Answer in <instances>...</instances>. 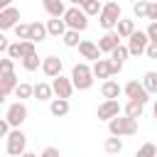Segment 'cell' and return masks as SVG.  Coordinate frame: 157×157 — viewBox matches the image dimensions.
Masks as SVG:
<instances>
[{
	"label": "cell",
	"instance_id": "obj_1",
	"mask_svg": "<svg viewBox=\"0 0 157 157\" xmlns=\"http://www.w3.org/2000/svg\"><path fill=\"white\" fill-rule=\"evenodd\" d=\"M71 86L78 88V91H88L93 86V74H91V66L88 64H74L71 69Z\"/></svg>",
	"mask_w": 157,
	"mask_h": 157
},
{
	"label": "cell",
	"instance_id": "obj_2",
	"mask_svg": "<svg viewBox=\"0 0 157 157\" xmlns=\"http://www.w3.org/2000/svg\"><path fill=\"white\" fill-rule=\"evenodd\" d=\"M108 130H110V137H123V135H135L137 132V120H132V118H113V120H108Z\"/></svg>",
	"mask_w": 157,
	"mask_h": 157
},
{
	"label": "cell",
	"instance_id": "obj_3",
	"mask_svg": "<svg viewBox=\"0 0 157 157\" xmlns=\"http://www.w3.org/2000/svg\"><path fill=\"white\" fill-rule=\"evenodd\" d=\"M118 20H120V5H118V2H105V5L101 7V12H98L101 27L110 32V29L118 25Z\"/></svg>",
	"mask_w": 157,
	"mask_h": 157
},
{
	"label": "cell",
	"instance_id": "obj_4",
	"mask_svg": "<svg viewBox=\"0 0 157 157\" xmlns=\"http://www.w3.org/2000/svg\"><path fill=\"white\" fill-rule=\"evenodd\" d=\"M64 25L69 27V29H74V32H83L86 27H88V17L74 5V7H66V12H64Z\"/></svg>",
	"mask_w": 157,
	"mask_h": 157
},
{
	"label": "cell",
	"instance_id": "obj_5",
	"mask_svg": "<svg viewBox=\"0 0 157 157\" xmlns=\"http://www.w3.org/2000/svg\"><path fill=\"white\" fill-rule=\"evenodd\" d=\"M5 120H7V125L10 128H15V130H20V125L27 120V105L25 103H12L10 108H7V115H5Z\"/></svg>",
	"mask_w": 157,
	"mask_h": 157
},
{
	"label": "cell",
	"instance_id": "obj_6",
	"mask_svg": "<svg viewBox=\"0 0 157 157\" xmlns=\"http://www.w3.org/2000/svg\"><path fill=\"white\" fill-rule=\"evenodd\" d=\"M25 145H27L25 132H22V130H10V135H7V155H10V157L25 155Z\"/></svg>",
	"mask_w": 157,
	"mask_h": 157
},
{
	"label": "cell",
	"instance_id": "obj_7",
	"mask_svg": "<svg viewBox=\"0 0 157 157\" xmlns=\"http://www.w3.org/2000/svg\"><path fill=\"white\" fill-rule=\"evenodd\" d=\"M52 93H56V98H61V101H69L71 93H74L71 78H66V76H56V78L52 81Z\"/></svg>",
	"mask_w": 157,
	"mask_h": 157
},
{
	"label": "cell",
	"instance_id": "obj_8",
	"mask_svg": "<svg viewBox=\"0 0 157 157\" xmlns=\"http://www.w3.org/2000/svg\"><path fill=\"white\" fill-rule=\"evenodd\" d=\"M147 44H150V42H147V34H145V32H132L130 39H128V54L140 56V54H145Z\"/></svg>",
	"mask_w": 157,
	"mask_h": 157
},
{
	"label": "cell",
	"instance_id": "obj_9",
	"mask_svg": "<svg viewBox=\"0 0 157 157\" xmlns=\"http://www.w3.org/2000/svg\"><path fill=\"white\" fill-rule=\"evenodd\" d=\"M123 91H125V96H128L130 101H137V103H142V105L147 103V91L142 88V83H137V81H128Z\"/></svg>",
	"mask_w": 157,
	"mask_h": 157
},
{
	"label": "cell",
	"instance_id": "obj_10",
	"mask_svg": "<svg viewBox=\"0 0 157 157\" xmlns=\"http://www.w3.org/2000/svg\"><path fill=\"white\" fill-rule=\"evenodd\" d=\"M118 113H120V103L118 101H103L101 105H98V120H113V118H118Z\"/></svg>",
	"mask_w": 157,
	"mask_h": 157
},
{
	"label": "cell",
	"instance_id": "obj_11",
	"mask_svg": "<svg viewBox=\"0 0 157 157\" xmlns=\"http://www.w3.org/2000/svg\"><path fill=\"white\" fill-rule=\"evenodd\" d=\"M17 20H20V10H17L15 5H10L7 10H2V12H0V32H2V29H15Z\"/></svg>",
	"mask_w": 157,
	"mask_h": 157
},
{
	"label": "cell",
	"instance_id": "obj_12",
	"mask_svg": "<svg viewBox=\"0 0 157 157\" xmlns=\"http://www.w3.org/2000/svg\"><path fill=\"white\" fill-rule=\"evenodd\" d=\"M78 54H81L83 59L93 61V64L101 59V52H98V47H96L93 42H88V39H81V42H78Z\"/></svg>",
	"mask_w": 157,
	"mask_h": 157
},
{
	"label": "cell",
	"instance_id": "obj_13",
	"mask_svg": "<svg viewBox=\"0 0 157 157\" xmlns=\"http://www.w3.org/2000/svg\"><path fill=\"white\" fill-rule=\"evenodd\" d=\"M42 71H44L49 78L61 76V59H59V56H47V59H42Z\"/></svg>",
	"mask_w": 157,
	"mask_h": 157
},
{
	"label": "cell",
	"instance_id": "obj_14",
	"mask_svg": "<svg viewBox=\"0 0 157 157\" xmlns=\"http://www.w3.org/2000/svg\"><path fill=\"white\" fill-rule=\"evenodd\" d=\"M96 47H98V52H108V54H110L115 47H120V37H118L115 32H105V34L98 39Z\"/></svg>",
	"mask_w": 157,
	"mask_h": 157
},
{
	"label": "cell",
	"instance_id": "obj_15",
	"mask_svg": "<svg viewBox=\"0 0 157 157\" xmlns=\"http://www.w3.org/2000/svg\"><path fill=\"white\" fill-rule=\"evenodd\" d=\"M76 7L88 17V15H98L103 5H101V0H76Z\"/></svg>",
	"mask_w": 157,
	"mask_h": 157
},
{
	"label": "cell",
	"instance_id": "obj_16",
	"mask_svg": "<svg viewBox=\"0 0 157 157\" xmlns=\"http://www.w3.org/2000/svg\"><path fill=\"white\" fill-rule=\"evenodd\" d=\"M120 91H123V88H120L115 81H110V78L103 81V86H101V96H103L105 101H115V98L120 96Z\"/></svg>",
	"mask_w": 157,
	"mask_h": 157
},
{
	"label": "cell",
	"instance_id": "obj_17",
	"mask_svg": "<svg viewBox=\"0 0 157 157\" xmlns=\"http://www.w3.org/2000/svg\"><path fill=\"white\" fill-rule=\"evenodd\" d=\"M42 5H44V10H47L52 17H59V20H61V17H64V12H66V7H64V2H61V0H44Z\"/></svg>",
	"mask_w": 157,
	"mask_h": 157
},
{
	"label": "cell",
	"instance_id": "obj_18",
	"mask_svg": "<svg viewBox=\"0 0 157 157\" xmlns=\"http://www.w3.org/2000/svg\"><path fill=\"white\" fill-rule=\"evenodd\" d=\"M132 32H135V22H132V20H118V25H115V34H118L120 39H130Z\"/></svg>",
	"mask_w": 157,
	"mask_h": 157
},
{
	"label": "cell",
	"instance_id": "obj_19",
	"mask_svg": "<svg viewBox=\"0 0 157 157\" xmlns=\"http://www.w3.org/2000/svg\"><path fill=\"white\" fill-rule=\"evenodd\" d=\"M44 37H47V27L42 22H32L29 25V42L39 44V42H44Z\"/></svg>",
	"mask_w": 157,
	"mask_h": 157
},
{
	"label": "cell",
	"instance_id": "obj_20",
	"mask_svg": "<svg viewBox=\"0 0 157 157\" xmlns=\"http://www.w3.org/2000/svg\"><path fill=\"white\" fill-rule=\"evenodd\" d=\"M15 88H17V76H15V74L0 76V96H2V98H5L7 93H15Z\"/></svg>",
	"mask_w": 157,
	"mask_h": 157
},
{
	"label": "cell",
	"instance_id": "obj_21",
	"mask_svg": "<svg viewBox=\"0 0 157 157\" xmlns=\"http://www.w3.org/2000/svg\"><path fill=\"white\" fill-rule=\"evenodd\" d=\"M44 27H47V34H54V37H64V32H66L64 20H59V17H52Z\"/></svg>",
	"mask_w": 157,
	"mask_h": 157
},
{
	"label": "cell",
	"instance_id": "obj_22",
	"mask_svg": "<svg viewBox=\"0 0 157 157\" xmlns=\"http://www.w3.org/2000/svg\"><path fill=\"white\" fill-rule=\"evenodd\" d=\"M91 74L98 76V78H105V81H108V76H110V61H108V59H98V61L93 64Z\"/></svg>",
	"mask_w": 157,
	"mask_h": 157
},
{
	"label": "cell",
	"instance_id": "obj_23",
	"mask_svg": "<svg viewBox=\"0 0 157 157\" xmlns=\"http://www.w3.org/2000/svg\"><path fill=\"white\" fill-rule=\"evenodd\" d=\"M32 96L34 98H39V101H52V86L49 83H44V81H39L37 86H32Z\"/></svg>",
	"mask_w": 157,
	"mask_h": 157
},
{
	"label": "cell",
	"instance_id": "obj_24",
	"mask_svg": "<svg viewBox=\"0 0 157 157\" xmlns=\"http://www.w3.org/2000/svg\"><path fill=\"white\" fill-rule=\"evenodd\" d=\"M49 110H52V115H56V118H64V115L69 113V101L52 98V103H49Z\"/></svg>",
	"mask_w": 157,
	"mask_h": 157
},
{
	"label": "cell",
	"instance_id": "obj_25",
	"mask_svg": "<svg viewBox=\"0 0 157 157\" xmlns=\"http://www.w3.org/2000/svg\"><path fill=\"white\" fill-rule=\"evenodd\" d=\"M142 88L147 91V96L150 93H157V71H147L142 76Z\"/></svg>",
	"mask_w": 157,
	"mask_h": 157
},
{
	"label": "cell",
	"instance_id": "obj_26",
	"mask_svg": "<svg viewBox=\"0 0 157 157\" xmlns=\"http://www.w3.org/2000/svg\"><path fill=\"white\" fill-rule=\"evenodd\" d=\"M142 110H145V105H142V103H137V101H128V105H125V118L137 120V118L142 115Z\"/></svg>",
	"mask_w": 157,
	"mask_h": 157
},
{
	"label": "cell",
	"instance_id": "obj_27",
	"mask_svg": "<svg viewBox=\"0 0 157 157\" xmlns=\"http://www.w3.org/2000/svg\"><path fill=\"white\" fill-rule=\"evenodd\" d=\"M128 59V47H115L113 52H110V64H118V66H123V61Z\"/></svg>",
	"mask_w": 157,
	"mask_h": 157
},
{
	"label": "cell",
	"instance_id": "obj_28",
	"mask_svg": "<svg viewBox=\"0 0 157 157\" xmlns=\"http://www.w3.org/2000/svg\"><path fill=\"white\" fill-rule=\"evenodd\" d=\"M103 150H105L108 155H118V152L123 150V140H120V137H108V140L103 142Z\"/></svg>",
	"mask_w": 157,
	"mask_h": 157
},
{
	"label": "cell",
	"instance_id": "obj_29",
	"mask_svg": "<svg viewBox=\"0 0 157 157\" xmlns=\"http://www.w3.org/2000/svg\"><path fill=\"white\" fill-rule=\"evenodd\" d=\"M135 157H157V147H155L152 142H145V145L135 152Z\"/></svg>",
	"mask_w": 157,
	"mask_h": 157
},
{
	"label": "cell",
	"instance_id": "obj_30",
	"mask_svg": "<svg viewBox=\"0 0 157 157\" xmlns=\"http://www.w3.org/2000/svg\"><path fill=\"white\" fill-rule=\"evenodd\" d=\"M15 34H17V39H20V42H29V25L17 22V25H15Z\"/></svg>",
	"mask_w": 157,
	"mask_h": 157
},
{
	"label": "cell",
	"instance_id": "obj_31",
	"mask_svg": "<svg viewBox=\"0 0 157 157\" xmlns=\"http://www.w3.org/2000/svg\"><path fill=\"white\" fill-rule=\"evenodd\" d=\"M22 66H25L27 71H37V69L42 66V61H39V56L34 54V56H25V59H22Z\"/></svg>",
	"mask_w": 157,
	"mask_h": 157
},
{
	"label": "cell",
	"instance_id": "obj_32",
	"mask_svg": "<svg viewBox=\"0 0 157 157\" xmlns=\"http://www.w3.org/2000/svg\"><path fill=\"white\" fill-rule=\"evenodd\" d=\"M15 96L20 98V103H22V98H32V86H29V83H17Z\"/></svg>",
	"mask_w": 157,
	"mask_h": 157
},
{
	"label": "cell",
	"instance_id": "obj_33",
	"mask_svg": "<svg viewBox=\"0 0 157 157\" xmlns=\"http://www.w3.org/2000/svg\"><path fill=\"white\" fill-rule=\"evenodd\" d=\"M78 42H81L78 39V32H74V29H66L64 32V44L66 47H78Z\"/></svg>",
	"mask_w": 157,
	"mask_h": 157
},
{
	"label": "cell",
	"instance_id": "obj_34",
	"mask_svg": "<svg viewBox=\"0 0 157 157\" xmlns=\"http://www.w3.org/2000/svg\"><path fill=\"white\" fill-rule=\"evenodd\" d=\"M15 74V61L12 59H0V76H10Z\"/></svg>",
	"mask_w": 157,
	"mask_h": 157
},
{
	"label": "cell",
	"instance_id": "obj_35",
	"mask_svg": "<svg viewBox=\"0 0 157 157\" xmlns=\"http://www.w3.org/2000/svg\"><path fill=\"white\" fill-rule=\"evenodd\" d=\"M7 59H22V47H20V42H15V44H10L7 47Z\"/></svg>",
	"mask_w": 157,
	"mask_h": 157
},
{
	"label": "cell",
	"instance_id": "obj_36",
	"mask_svg": "<svg viewBox=\"0 0 157 157\" xmlns=\"http://www.w3.org/2000/svg\"><path fill=\"white\" fill-rule=\"evenodd\" d=\"M145 34H147L150 44H157V22H150V27L145 29Z\"/></svg>",
	"mask_w": 157,
	"mask_h": 157
},
{
	"label": "cell",
	"instance_id": "obj_37",
	"mask_svg": "<svg viewBox=\"0 0 157 157\" xmlns=\"http://www.w3.org/2000/svg\"><path fill=\"white\" fill-rule=\"evenodd\" d=\"M20 47H22V59H25V56H34V54H37L32 42H20Z\"/></svg>",
	"mask_w": 157,
	"mask_h": 157
},
{
	"label": "cell",
	"instance_id": "obj_38",
	"mask_svg": "<svg viewBox=\"0 0 157 157\" xmlns=\"http://www.w3.org/2000/svg\"><path fill=\"white\" fill-rule=\"evenodd\" d=\"M132 12H135V17H147V2H135Z\"/></svg>",
	"mask_w": 157,
	"mask_h": 157
},
{
	"label": "cell",
	"instance_id": "obj_39",
	"mask_svg": "<svg viewBox=\"0 0 157 157\" xmlns=\"http://www.w3.org/2000/svg\"><path fill=\"white\" fill-rule=\"evenodd\" d=\"M147 20L157 22V2H147Z\"/></svg>",
	"mask_w": 157,
	"mask_h": 157
},
{
	"label": "cell",
	"instance_id": "obj_40",
	"mask_svg": "<svg viewBox=\"0 0 157 157\" xmlns=\"http://www.w3.org/2000/svg\"><path fill=\"white\" fill-rule=\"evenodd\" d=\"M39 157H59V150H56V147H44Z\"/></svg>",
	"mask_w": 157,
	"mask_h": 157
},
{
	"label": "cell",
	"instance_id": "obj_41",
	"mask_svg": "<svg viewBox=\"0 0 157 157\" xmlns=\"http://www.w3.org/2000/svg\"><path fill=\"white\" fill-rule=\"evenodd\" d=\"M145 54H147L150 59H157V44H147V49H145Z\"/></svg>",
	"mask_w": 157,
	"mask_h": 157
},
{
	"label": "cell",
	"instance_id": "obj_42",
	"mask_svg": "<svg viewBox=\"0 0 157 157\" xmlns=\"http://www.w3.org/2000/svg\"><path fill=\"white\" fill-rule=\"evenodd\" d=\"M10 135V125H7V120H0V137H7Z\"/></svg>",
	"mask_w": 157,
	"mask_h": 157
},
{
	"label": "cell",
	"instance_id": "obj_43",
	"mask_svg": "<svg viewBox=\"0 0 157 157\" xmlns=\"http://www.w3.org/2000/svg\"><path fill=\"white\" fill-rule=\"evenodd\" d=\"M7 47H10V44H7V37L0 32V52H7Z\"/></svg>",
	"mask_w": 157,
	"mask_h": 157
},
{
	"label": "cell",
	"instance_id": "obj_44",
	"mask_svg": "<svg viewBox=\"0 0 157 157\" xmlns=\"http://www.w3.org/2000/svg\"><path fill=\"white\" fill-rule=\"evenodd\" d=\"M7 7H10V0H0V12L7 10Z\"/></svg>",
	"mask_w": 157,
	"mask_h": 157
},
{
	"label": "cell",
	"instance_id": "obj_45",
	"mask_svg": "<svg viewBox=\"0 0 157 157\" xmlns=\"http://www.w3.org/2000/svg\"><path fill=\"white\" fill-rule=\"evenodd\" d=\"M20 157H37L34 152H25V155H20Z\"/></svg>",
	"mask_w": 157,
	"mask_h": 157
},
{
	"label": "cell",
	"instance_id": "obj_46",
	"mask_svg": "<svg viewBox=\"0 0 157 157\" xmlns=\"http://www.w3.org/2000/svg\"><path fill=\"white\" fill-rule=\"evenodd\" d=\"M152 113H155V120H157V101H155V108H152Z\"/></svg>",
	"mask_w": 157,
	"mask_h": 157
},
{
	"label": "cell",
	"instance_id": "obj_47",
	"mask_svg": "<svg viewBox=\"0 0 157 157\" xmlns=\"http://www.w3.org/2000/svg\"><path fill=\"white\" fill-rule=\"evenodd\" d=\"M2 101H5V98H2V96H0V103H2Z\"/></svg>",
	"mask_w": 157,
	"mask_h": 157
}]
</instances>
